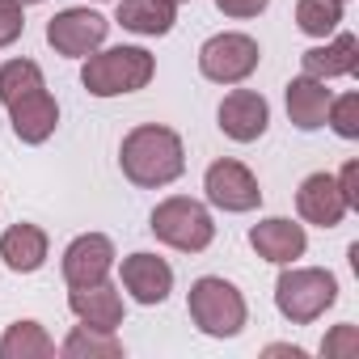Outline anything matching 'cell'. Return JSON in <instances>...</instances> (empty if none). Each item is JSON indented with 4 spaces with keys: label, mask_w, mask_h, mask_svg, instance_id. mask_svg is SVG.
Wrapping results in <instances>:
<instances>
[{
    "label": "cell",
    "mask_w": 359,
    "mask_h": 359,
    "mask_svg": "<svg viewBox=\"0 0 359 359\" xmlns=\"http://www.w3.org/2000/svg\"><path fill=\"white\" fill-rule=\"evenodd\" d=\"M18 5H43V0H18Z\"/></svg>",
    "instance_id": "f546056e"
},
{
    "label": "cell",
    "mask_w": 359,
    "mask_h": 359,
    "mask_svg": "<svg viewBox=\"0 0 359 359\" xmlns=\"http://www.w3.org/2000/svg\"><path fill=\"white\" fill-rule=\"evenodd\" d=\"M68 309L93 325V330H118L123 325V292L102 279V283H85V287H72L68 292Z\"/></svg>",
    "instance_id": "2e32d148"
},
{
    "label": "cell",
    "mask_w": 359,
    "mask_h": 359,
    "mask_svg": "<svg viewBox=\"0 0 359 359\" xmlns=\"http://www.w3.org/2000/svg\"><path fill=\"white\" fill-rule=\"evenodd\" d=\"M338 191H342L346 208L355 212V208H359V161H346V165H342V173H338Z\"/></svg>",
    "instance_id": "83f0119b"
},
{
    "label": "cell",
    "mask_w": 359,
    "mask_h": 359,
    "mask_svg": "<svg viewBox=\"0 0 359 359\" xmlns=\"http://www.w3.org/2000/svg\"><path fill=\"white\" fill-rule=\"evenodd\" d=\"M118 165H123V177L131 187H144V191H156V187H169L187 173V148H182V135L173 127H161V123H140L123 135V148H118Z\"/></svg>",
    "instance_id": "6da1fadb"
},
{
    "label": "cell",
    "mask_w": 359,
    "mask_h": 359,
    "mask_svg": "<svg viewBox=\"0 0 359 359\" xmlns=\"http://www.w3.org/2000/svg\"><path fill=\"white\" fill-rule=\"evenodd\" d=\"M114 266V241L102 233H81L68 250H64V283L68 287H85V283H102Z\"/></svg>",
    "instance_id": "30bf717a"
},
{
    "label": "cell",
    "mask_w": 359,
    "mask_h": 359,
    "mask_svg": "<svg viewBox=\"0 0 359 359\" xmlns=\"http://www.w3.org/2000/svg\"><path fill=\"white\" fill-rule=\"evenodd\" d=\"M325 123H330V127H334L342 140H359V93H342V97H330Z\"/></svg>",
    "instance_id": "cb8c5ba5"
},
{
    "label": "cell",
    "mask_w": 359,
    "mask_h": 359,
    "mask_svg": "<svg viewBox=\"0 0 359 359\" xmlns=\"http://www.w3.org/2000/svg\"><path fill=\"white\" fill-rule=\"evenodd\" d=\"M359 68V39L355 34H334L330 43L321 47H309L300 55V72L313 76V81H338V76H355Z\"/></svg>",
    "instance_id": "9a60e30c"
},
{
    "label": "cell",
    "mask_w": 359,
    "mask_h": 359,
    "mask_svg": "<svg viewBox=\"0 0 359 359\" xmlns=\"http://www.w3.org/2000/svg\"><path fill=\"white\" fill-rule=\"evenodd\" d=\"M26 30V5L18 0H0V47H13Z\"/></svg>",
    "instance_id": "d4e9b609"
},
{
    "label": "cell",
    "mask_w": 359,
    "mask_h": 359,
    "mask_svg": "<svg viewBox=\"0 0 359 359\" xmlns=\"http://www.w3.org/2000/svg\"><path fill=\"white\" fill-rule=\"evenodd\" d=\"M34 89H47L43 85V68L34 60H9V64H0V102H5V106L22 102Z\"/></svg>",
    "instance_id": "7402d4cb"
},
{
    "label": "cell",
    "mask_w": 359,
    "mask_h": 359,
    "mask_svg": "<svg viewBox=\"0 0 359 359\" xmlns=\"http://www.w3.org/2000/svg\"><path fill=\"white\" fill-rule=\"evenodd\" d=\"M296 212L304 224H317V229H338L346 220V199L338 191V177L334 173H309L300 191H296Z\"/></svg>",
    "instance_id": "8fae6325"
},
{
    "label": "cell",
    "mask_w": 359,
    "mask_h": 359,
    "mask_svg": "<svg viewBox=\"0 0 359 359\" xmlns=\"http://www.w3.org/2000/svg\"><path fill=\"white\" fill-rule=\"evenodd\" d=\"M271 355H292V359H304V351L300 346H266Z\"/></svg>",
    "instance_id": "f1b7e54d"
},
{
    "label": "cell",
    "mask_w": 359,
    "mask_h": 359,
    "mask_svg": "<svg viewBox=\"0 0 359 359\" xmlns=\"http://www.w3.org/2000/svg\"><path fill=\"white\" fill-rule=\"evenodd\" d=\"M321 355H359V330L355 325H334V334L321 342Z\"/></svg>",
    "instance_id": "484cf974"
},
{
    "label": "cell",
    "mask_w": 359,
    "mask_h": 359,
    "mask_svg": "<svg viewBox=\"0 0 359 359\" xmlns=\"http://www.w3.org/2000/svg\"><path fill=\"white\" fill-rule=\"evenodd\" d=\"M258 60H262V47L250 34H237V30L212 34L199 47V72L212 85H241L245 76H254Z\"/></svg>",
    "instance_id": "8992f818"
},
{
    "label": "cell",
    "mask_w": 359,
    "mask_h": 359,
    "mask_svg": "<svg viewBox=\"0 0 359 359\" xmlns=\"http://www.w3.org/2000/svg\"><path fill=\"white\" fill-rule=\"evenodd\" d=\"M123 292L135 300V304H165L169 292H173V266L156 254H127L123 258Z\"/></svg>",
    "instance_id": "7c38bea8"
},
{
    "label": "cell",
    "mask_w": 359,
    "mask_h": 359,
    "mask_svg": "<svg viewBox=\"0 0 359 359\" xmlns=\"http://www.w3.org/2000/svg\"><path fill=\"white\" fill-rule=\"evenodd\" d=\"M266 5H271V0H216V9H220L224 18H237V22H245V18H258Z\"/></svg>",
    "instance_id": "4316f807"
},
{
    "label": "cell",
    "mask_w": 359,
    "mask_h": 359,
    "mask_svg": "<svg viewBox=\"0 0 359 359\" xmlns=\"http://www.w3.org/2000/svg\"><path fill=\"white\" fill-rule=\"evenodd\" d=\"M250 245H254V254H258L262 262L287 266V262L304 258L309 233H304V224H296V220H287V216H271V220H262V224L250 229Z\"/></svg>",
    "instance_id": "4fadbf2b"
},
{
    "label": "cell",
    "mask_w": 359,
    "mask_h": 359,
    "mask_svg": "<svg viewBox=\"0 0 359 359\" xmlns=\"http://www.w3.org/2000/svg\"><path fill=\"white\" fill-rule=\"evenodd\" d=\"M60 355H68V359H118L123 355V342L114 338V330H93V325L81 321L60 342Z\"/></svg>",
    "instance_id": "44dd1931"
},
{
    "label": "cell",
    "mask_w": 359,
    "mask_h": 359,
    "mask_svg": "<svg viewBox=\"0 0 359 359\" xmlns=\"http://www.w3.org/2000/svg\"><path fill=\"white\" fill-rule=\"evenodd\" d=\"M156 76V60L144 47H97L93 55H85L81 68V85L93 97H118V93H135Z\"/></svg>",
    "instance_id": "7a4b0ae2"
},
{
    "label": "cell",
    "mask_w": 359,
    "mask_h": 359,
    "mask_svg": "<svg viewBox=\"0 0 359 359\" xmlns=\"http://www.w3.org/2000/svg\"><path fill=\"white\" fill-rule=\"evenodd\" d=\"M173 5H187V0H173Z\"/></svg>",
    "instance_id": "4dcf8cb0"
},
{
    "label": "cell",
    "mask_w": 359,
    "mask_h": 359,
    "mask_svg": "<svg viewBox=\"0 0 359 359\" xmlns=\"http://www.w3.org/2000/svg\"><path fill=\"white\" fill-rule=\"evenodd\" d=\"M110 34V22L93 9H64L47 22V43L55 47V55L64 60H85L93 55Z\"/></svg>",
    "instance_id": "ba28073f"
},
{
    "label": "cell",
    "mask_w": 359,
    "mask_h": 359,
    "mask_svg": "<svg viewBox=\"0 0 359 359\" xmlns=\"http://www.w3.org/2000/svg\"><path fill=\"white\" fill-rule=\"evenodd\" d=\"M334 300H338V279L325 266H292L287 262L275 279V309L292 325L317 321Z\"/></svg>",
    "instance_id": "277c9868"
},
{
    "label": "cell",
    "mask_w": 359,
    "mask_h": 359,
    "mask_svg": "<svg viewBox=\"0 0 359 359\" xmlns=\"http://www.w3.org/2000/svg\"><path fill=\"white\" fill-rule=\"evenodd\" d=\"M55 342L39 321H13L0 334V359H51Z\"/></svg>",
    "instance_id": "ffe728a7"
},
{
    "label": "cell",
    "mask_w": 359,
    "mask_h": 359,
    "mask_svg": "<svg viewBox=\"0 0 359 359\" xmlns=\"http://www.w3.org/2000/svg\"><path fill=\"white\" fill-rule=\"evenodd\" d=\"M0 258L18 275H34L47 262V233L39 224H13L0 237Z\"/></svg>",
    "instance_id": "ac0fdd59"
},
{
    "label": "cell",
    "mask_w": 359,
    "mask_h": 359,
    "mask_svg": "<svg viewBox=\"0 0 359 359\" xmlns=\"http://www.w3.org/2000/svg\"><path fill=\"white\" fill-rule=\"evenodd\" d=\"M203 191H208V203L212 208H220V212H254L258 203H262V187H258V177L241 165V161H233V156H220V161H212L208 165V173H203Z\"/></svg>",
    "instance_id": "52a82bcc"
},
{
    "label": "cell",
    "mask_w": 359,
    "mask_h": 359,
    "mask_svg": "<svg viewBox=\"0 0 359 359\" xmlns=\"http://www.w3.org/2000/svg\"><path fill=\"white\" fill-rule=\"evenodd\" d=\"M216 118H220V131L229 140L254 144V140H262V131L271 123V106H266V97L258 89H233V93H224Z\"/></svg>",
    "instance_id": "9c48e42d"
},
{
    "label": "cell",
    "mask_w": 359,
    "mask_h": 359,
    "mask_svg": "<svg viewBox=\"0 0 359 359\" xmlns=\"http://www.w3.org/2000/svg\"><path fill=\"white\" fill-rule=\"evenodd\" d=\"M342 22V0H296V26L309 39H330Z\"/></svg>",
    "instance_id": "603a6c76"
},
{
    "label": "cell",
    "mask_w": 359,
    "mask_h": 359,
    "mask_svg": "<svg viewBox=\"0 0 359 359\" xmlns=\"http://www.w3.org/2000/svg\"><path fill=\"white\" fill-rule=\"evenodd\" d=\"M152 237L165 241L169 250H182V254H203L212 241H216V220L212 212L191 199V195H169L152 208V220H148Z\"/></svg>",
    "instance_id": "3957f363"
},
{
    "label": "cell",
    "mask_w": 359,
    "mask_h": 359,
    "mask_svg": "<svg viewBox=\"0 0 359 359\" xmlns=\"http://www.w3.org/2000/svg\"><path fill=\"white\" fill-rule=\"evenodd\" d=\"M287 118H292V127H300V131H317V127H325V110H330V89H325V81H313V76H296V81H287Z\"/></svg>",
    "instance_id": "e0dca14e"
},
{
    "label": "cell",
    "mask_w": 359,
    "mask_h": 359,
    "mask_svg": "<svg viewBox=\"0 0 359 359\" xmlns=\"http://www.w3.org/2000/svg\"><path fill=\"white\" fill-rule=\"evenodd\" d=\"M342 5H346V0H342Z\"/></svg>",
    "instance_id": "1f68e13d"
},
{
    "label": "cell",
    "mask_w": 359,
    "mask_h": 359,
    "mask_svg": "<svg viewBox=\"0 0 359 359\" xmlns=\"http://www.w3.org/2000/svg\"><path fill=\"white\" fill-rule=\"evenodd\" d=\"M9 123H13V135L22 144H47L60 127V102L47 89H34L9 106Z\"/></svg>",
    "instance_id": "5bb4252c"
},
{
    "label": "cell",
    "mask_w": 359,
    "mask_h": 359,
    "mask_svg": "<svg viewBox=\"0 0 359 359\" xmlns=\"http://www.w3.org/2000/svg\"><path fill=\"white\" fill-rule=\"evenodd\" d=\"M123 30L131 34H144V39H161L173 30L177 22V5L173 0H118V18H114Z\"/></svg>",
    "instance_id": "d6986e66"
},
{
    "label": "cell",
    "mask_w": 359,
    "mask_h": 359,
    "mask_svg": "<svg viewBox=\"0 0 359 359\" xmlns=\"http://www.w3.org/2000/svg\"><path fill=\"white\" fill-rule=\"evenodd\" d=\"M187 309H191V321L208 334V338H237L245 330V296L237 283L220 279V275H203L191 283V296H187Z\"/></svg>",
    "instance_id": "5b68a950"
}]
</instances>
